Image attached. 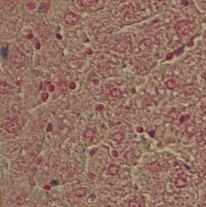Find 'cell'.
<instances>
[{"instance_id": "1", "label": "cell", "mask_w": 206, "mask_h": 207, "mask_svg": "<svg viewBox=\"0 0 206 207\" xmlns=\"http://www.w3.org/2000/svg\"><path fill=\"white\" fill-rule=\"evenodd\" d=\"M191 30L190 23L183 21L178 23L175 26V31L180 37H184L189 34Z\"/></svg>"}, {"instance_id": "2", "label": "cell", "mask_w": 206, "mask_h": 207, "mask_svg": "<svg viewBox=\"0 0 206 207\" xmlns=\"http://www.w3.org/2000/svg\"><path fill=\"white\" fill-rule=\"evenodd\" d=\"M10 60L15 64H24L26 61V55L23 52L16 50L12 53Z\"/></svg>"}, {"instance_id": "3", "label": "cell", "mask_w": 206, "mask_h": 207, "mask_svg": "<svg viewBox=\"0 0 206 207\" xmlns=\"http://www.w3.org/2000/svg\"><path fill=\"white\" fill-rule=\"evenodd\" d=\"M79 16L73 12H69L63 16L64 21L70 26L76 25L79 22Z\"/></svg>"}, {"instance_id": "4", "label": "cell", "mask_w": 206, "mask_h": 207, "mask_svg": "<svg viewBox=\"0 0 206 207\" xmlns=\"http://www.w3.org/2000/svg\"><path fill=\"white\" fill-rule=\"evenodd\" d=\"M114 48L117 52L119 53H124L129 48V44L126 41H120L115 43Z\"/></svg>"}, {"instance_id": "5", "label": "cell", "mask_w": 206, "mask_h": 207, "mask_svg": "<svg viewBox=\"0 0 206 207\" xmlns=\"http://www.w3.org/2000/svg\"><path fill=\"white\" fill-rule=\"evenodd\" d=\"M6 130L10 133H15L19 130V124L13 121H9L6 126Z\"/></svg>"}, {"instance_id": "6", "label": "cell", "mask_w": 206, "mask_h": 207, "mask_svg": "<svg viewBox=\"0 0 206 207\" xmlns=\"http://www.w3.org/2000/svg\"><path fill=\"white\" fill-rule=\"evenodd\" d=\"M175 185L176 188H184L188 185V181L186 179L183 177H178L175 179Z\"/></svg>"}, {"instance_id": "7", "label": "cell", "mask_w": 206, "mask_h": 207, "mask_svg": "<svg viewBox=\"0 0 206 207\" xmlns=\"http://www.w3.org/2000/svg\"><path fill=\"white\" fill-rule=\"evenodd\" d=\"M111 139L117 142V143H122L123 140H124V135L123 134L122 132L121 131H119V132H116L114 134H112L111 136Z\"/></svg>"}, {"instance_id": "8", "label": "cell", "mask_w": 206, "mask_h": 207, "mask_svg": "<svg viewBox=\"0 0 206 207\" xmlns=\"http://www.w3.org/2000/svg\"><path fill=\"white\" fill-rule=\"evenodd\" d=\"M184 92L188 96H192L195 94V87L192 84H186L184 88Z\"/></svg>"}, {"instance_id": "9", "label": "cell", "mask_w": 206, "mask_h": 207, "mask_svg": "<svg viewBox=\"0 0 206 207\" xmlns=\"http://www.w3.org/2000/svg\"><path fill=\"white\" fill-rule=\"evenodd\" d=\"M120 171V167L115 164H112L108 168V173L111 176H116Z\"/></svg>"}, {"instance_id": "10", "label": "cell", "mask_w": 206, "mask_h": 207, "mask_svg": "<svg viewBox=\"0 0 206 207\" xmlns=\"http://www.w3.org/2000/svg\"><path fill=\"white\" fill-rule=\"evenodd\" d=\"M10 85L6 82L3 81L0 84V92L1 94L7 93L10 90Z\"/></svg>"}, {"instance_id": "11", "label": "cell", "mask_w": 206, "mask_h": 207, "mask_svg": "<svg viewBox=\"0 0 206 207\" xmlns=\"http://www.w3.org/2000/svg\"><path fill=\"white\" fill-rule=\"evenodd\" d=\"M149 169L154 172H160L161 171V165L159 162H154L149 165Z\"/></svg>"}, {"instance_id": "12", "label": "cell", "mask_w": 206, "mask_h": 207, "mask_svg": "<svg viewBox=\"0 0 206 207\" xmlns=\"http://www.w3.org/2000/svg\"><path fill=\"white\" fill-rule=\"evenodd\" d=\"M185 131L189 135L192 136V135H193L196 133V128L195 125L189 124L186 126V128H185Z\"/></svg>"}, {"instance_id": "13", "label": "cell", "mask_w": 206, "mask_h": 207, "mask_svg": "<svg viewBox=\"0 0 206 207\" xmlns=\"http://www.w3.org/2000/svg\"><path fill=\"white\" fill-rule=\"evenodd\" d=\"M95 131L91 128L88 129L85 133V138L89 140H92L95 137Z\"/></svg>"}, {"instance_id": "14", "label": "cell", "mask_w": 206, "mask_h": 207, "mask_svg": "<svg viewBox=\"0 0 206 207\" xmlns=\"http://www.w3.org/2000/svg\"><path fill=\"white\" fill-rule=\"evenodd\" d=\"M87 193V191L86 189L83 187H79L78 188L76 191H75V196L79 198H82L83 197H84L86 195Z\"/></svg>"}, {"instance_id": "15", "label": "cell", "mask_w": 206, "mask_h": 207, "mask_svg": "<svg viewBox=\"0 0 206 207\" xmlns=\"http://www.w3.org/2000/svg\"><path fill=\"white\" fill-rule=\"evenodd\" d=\"M110 95L113 98H119L122 95V91L119 89L114 88L111 90Z\"/></svg>"}, {"instance_id": "16", "label": "cell", "mask_w": 206, "mask_h": 207, "mask_svg": "<svg viewBox=\"0 0 206 207\" xmlns=\"http://www.w3.org/2000/svg\"><path fill=\"white\" fill-rule=\"evenodd\" d=\"M58 90L61 93H64L67 91V88H68V84L65 81H61L58 84Z\"/></svg>"}, {"instance_id": "17", "label": "cell", "mask_w": 206, "mask_h": 207, "mask_svg": "<svg viewBox=\"0 0 206 207\" xmlns=\"http://www.w3.org/2000/svg\"><path fill=\"white\" fill-rule=\"evenodd\" d=\"M166 85L168 89H169L170 90H173L176 87V82L174 80H168L166 82Z\"/></svg>"}, {"instance_id": "18", "label": "cell", "mask_w": 206, "mask_h": 207, "mask_svg": "<svg viewBox=\"0 0 206 207\" xmlns=\"http://www.w3.org/2000/svg\"><path fill=\"white\" fill-rule=\"evenodd\" d=\"M137 67L139 70L141 71L142 72L143 71H146L147 70V65L146 63L143 62H138L137 64Z\"/></svg>"}, {"instance_id": "19", "label": "cell", "mask_w": 206, "mask_h": 207, "mask_svg": "<svg viewBox=\"0 0 206 207\" xmlns=\"http://www.w3.org/2000/svg\"><path fill=\"white\" fill-rule=\"evenodd\" d=\"M26 7L27 8V9L29 11H32L34 10L36 7V4L33 1H29L26 3Z\"/></svg>"}, {"instance_id": "20", "label": "cell", "mask_w": 206, "mask_h": 207, "mask_svg": "<svg viewBox=\"0 0 206 207\" xmlns=\"http://www.w3.org/2000/svg\"><path fill=\"white\" fill-rule=\"evenodd\" d=\"M93 0H80V3L82 6L86 8H88L91 6V5L93 4Z\"/></svg>"}, {"instance_id": "21", "label": "cell", "mask_w": 206, "mask_h": 207, "mask_svg": "<svg viewBox=\"0 0 206 207\" xmlns=\"http://www.w3.org/2000/svg\"><path fill=\"white\" fill-rule=\"evenodd\" d=\"M190 118H191V114H190L182 115L181 116H180V118L179 119V121H180V123H183V122L188 121L189 119H190Z\"/></svg>"}, {"instance_id": "22", "label": "cell", "mask_w": 206, "mask_h": 207, "mask_svg": "<svg viewBox=\"0 0 206 207\" xmlns=\"http://www.w3.org/2000/svg\"><path fill=\"white\" fill-rule=\"evenodd\" d=\"M126 158L127 160H129V161H132L133 160L135 159V154L133 151H128L126 155Z\"/></svg>"}, {"instance_id": "23", "label": "cell", "mask_w": 206, "mask_h": 207, "mask_svg": "<svg viewBox=\"0 0 206 207\" xmlns=\"http://www.w3.org/2000/svg\"><path fill=\"white\" fill-rule=\"evenodd\" d=\"M128 207H141V203L137 200H133L129 204Z\"/></svg>"}, {"instance_id": "24", "label": "cell", "mask_w": 206, "mask_h": 207, "mask_svg": "<svg viewBox=\"0 0 206 207\" xmlns=\"http://www.w3.org/2000/svg\"><path fill=\"white\" fill-rule=\"evenodd\" d=\"M178 112H176V110H172L169 113V116L173 119V120H176L177 119L178 117Z\"/></svg>"}, {"instance_id": "25", "label": "cell", "mask_w": 206, "mask_h": 207, "mask_svg": "<svg viewBox=\"0 0 206 207\" xmlns=\"http://www.w3.org/2000/svg\"><path fill=\"white\" fill-rule=\"evenodd\" d=\"M111 90L110 89V88L108 86H105L103 87V90H102V92L104 95H110L111 93Z\"/></svg>"}, {"instance_id": "26", "label": "cell", "mask_w": 206, "mask_h": 207, "mask_svg": "<svg viewBox=\"0 0 206 207\" xmlns=\"http://www.w3.org/2000/svg\"><path fill=\"white\" fill-rule=\"evenodd\" d=\"M49 7H50V6H49V4H48L47 3L41 4V8L42 9V11H44L45 12H47L48 10L49 9Z\"/></svg>"}, {"instance_id": "27", "label": "cell", "mask_w": 206, "mask_h": 207, "mask_svg": "<svg viewBox=\"0 0 206 207\" xmlns=\"http://www.w3.org/2000/svg\"><path fill=\"white\" fill-rule=\"evenodd\" d=\"M41 98H42V101H43L44 102H46V101H47V100L48 99L49 95H48V93L44 92V93H42V94H41Z\"/></svg>"}, {"instance_id": "28", "label": "cell", "mask_w": 206, "mask_h": 207, "mask_svg": "<svg viewBox=\"0 0 206 207\" xmlns=\"http://www.w3.org/2000/svg\"><path fill=\"white\" fill-rule=\"evenodd\" d=\"M143 44L145 47H149L152 44V41L149 39H146L143 41Z\"/></svg>"}, {"instance_id": "29", "label": "cell", "mask_w": 206, "mask_h": 207, "mask_svg": "<svg viewBox=\"0 0 206 207\" xmlns=\"http://www.w3.org/2000/svg\"><path fill=\"white\" fill-rule=\"evenodd\" d=\"M104 108H105V107H104L103 105H102V104H99V105H98V106L96 107V108H95V110L98 112H102V111L104 109Z\"/></svg>"}, {"instance_id": "30", "label": "cell", "mask_w": 206, "mask_h": 207, "mask_svg": "<svg viewBox=\"0 0 206 207\" xmlns=\"http://www.w3.org/2000/svg\"><path fill=\"white\" fill-rule=\"evenodd\" d=\"M48 90L50 92H53L55 90V86L53 84H50L48 87Z\"/></svg>"}, {"instance_id": "31", "label": "cell", "mask_w": 206, "mask_h": 207, "mask_svg": "<svg viewBox=\"0 0 206 207\" xmlns=\"http://www.w3.org/2000/svg\"><path fill=\"white\" fill-rule=\"evenodd\" d=\"M173 57H174V53H169L166 55V60L169 61V60H172L173 58Z\"/></svg>"}, {"instance_id": "32", "label": "cell", "mask_w": 206, "mask_h": 207, "mask_svg": "<svg viewBox=\"0 0 206 207\" xmlns=\"http://www.w3.org/2000/svg\"><path fill=\"white\" fill-rule=\"evenodd\" d=\"M76 84L74 82H71L70 84H69V88L71 90H75L76 89Z\"/></svg>"}, {"instance_id": "33", "label": "cell", "mask_w": 206, "mask_h": 207, "mask_svg": "<svg viewBox=\"0 0 206 207\" xmlns=\"http://www.w3.org/2000/svg\"><path fill=\"white\" fill-rule=\"evenodd\" d=\"M111 155L114 158H117L119 155V153H118V151L115 150H113L112 151H111Z\"/></svg>"}, {"instance_id": "34", "label": "cell", "mask_w": 206, "mask_h": 207, "mask_svg": "<svg viewBox=\"0 0 206 207\" xmlns=\"http://www.w3.org/2000/svg\"><path fill=\"white\" fill-rule=\"evenodd\" d=\"M42 160H43V157H42V156H40V157H39V158L36 159V165H40V164H41Z\"/></svg>"}, {"instance_id": "35", "label": "cell", "mask_w": 206, "mask_h": 207, "mask_svg": "<svg viewBox=\"0 0 206 207\" xmlns=\"http://www.w3.org/2000/svg\"><path fill=\"white\" fill-rule=\"evenodd\" d=\"M2 1L7 4H12L14 3V2L15 1V0H2Z\"/></svg>"}, {"instance_id": "36", "label": "cell", "mask_w": 206, "mask_h": 207, "mask_svg": "<svg viewBox=\"0 0 206 207\" xmlns=\"http://www.w3.org/2000/svg\"><path fill=\"white\" fill-rule=\"evenodd\" d=\"M149 135H150L152 138H155V135H156V130H152V131H149Z\"/></svg>"}, {"instance_id": "37", "label": "cell", "mask_w": 206, "mask_h": 207, "mask_svg": "<svg viewBox=\"0 0 206 207\" xmlns=\"http://www.w3.org/2000/svg\"><path fill=\"white\" fill-rule=\"evenodd\" d=\"M136 130H137V132L139 133H142L144 132V128L142 127H138L137 128Z\"/></svg>"}, {"instance_id": "38", "label": "cell", "mask_w": 206, "mask_h": 207, "mask_svg": "<svg viewBox=\"0 0 206 207\" xmlns=\"http://www.w3.org/2000/svg\"><path fill=\"white\" fill-rule=\"evenodd\" d=\"M86 53H87L88 55H91L93 54V50H92L91 48H88L87 49V50H86Z\"/></svg>"}, {"instance_id": "39", "label": "cell", "mask_w": 206, "mask_h": 207, "mask_svg": "<svg viewBox=\"0 0 206 207\" xmlns=\"http://www.w3.org/2000/svg\"><path fill=\"white\" fill-rule=\"evenodd\" d=\"M93 83L94 85L97 86L100 84V81H99V80H98V79H95V80H93Z\"/></svg>"}, {"instance_id": "40", "label": "cell", "mask_w": 206, "mask_h": 207, "mask_svg": "<svg viewBox=\"0 0 206 207\" xmlns=\"http://www.w3.org/2000/svg\"><path fill=\"white\" fill-rule=\"evenodd\" d=\"M51 186L50 185H45L44 186V189L45 190H47V191H50V190H51Z\"/></svg>"}, {"instance_id": "41", "label": "cell", "mask_w": 206, "mask_h": 207, "mask_svg": "<svg viewBox=\"0 0 206 207\" xmlns=\"http://www.w3.org/2000/svg\"><path fill=\"white\" fill-rule=\"evenodd\" d=\"M202 140L203 142L206 143V132H204L202 135Z\"/></svg>"}, {"instance_id": "42", "label": "cell", "mask_w": 206, "mask_h": 207, "mask_svg": "<svg viewBox=\"0 0 206 207\" xmlns=\"http://www.w3.org/2000/svg\"><path fill=\"white\" fill-rule=\"evenodd\" d=\"M51 130H52V124L51 123H49L47 128V131H50Z\"/></svg>"}, {"instance_id": "43", "label": "cell", "mask_w": 206, "mask_h": 207, "mask_svg": "<svg viewBox=\"0 0 206 207\" xmlns=\"http://www.w3.org/2000/svg\"><path fill=\"white\" fill-rule=\"evenodd\" d=\"M88 177L89 178H90L92 180H94L95 178V176L94 175V174H92V173H90L89 175H88Z\"/></svg>"}, {"instance_id": "44", "label": "cell", "mask_w": 206, "mask_h": 207, "mask_svg": "<svg viewBox=\"0 0 206 207\" xmlns=\"http://www.w3.org/2000/svg\"><path fill=\"white\" fill-rule=\"evenodd\" d=\"M36 48H37V49H40V48H41V44H39V42H38L36 44Z\"/></svg>"}, {"instance_id": "45", "label": "cell", "mask_w": 206, "mask_h": 207, "mask_svg": "<svg viewBox=\"0 0 206 207\" xmlns=\"http://www.w3.org/2000/svg\"><path fill=\"white\" fill-rule=\"evenodd\" d=\"M33 34H32V33L29 34V35H27V38H28L29 39H31L33 38Z\"/></svg>"}, {"instance_id": "46", "label": "cell", "mask_w": 206, "mask_h": 207, "mask_svg": "<svg viewBox=\"0 0 206 207\" xmlns=\"http://www.w3.org/2000/svg\"><path fill=\"white\" fill-rule=\"evenodd\" d=\"M203 112H204V113H205L206 114V106L203 109Z\"/></svg>"}, {"instance_id": "47", "label": "cell", "mask_w": 206, "mask_h": 207, "mask_svg": "<svg viewBox=\"0 0 206 207\" xmlns=\"http://www.w3.org/2000/svg\"><path fill=\"white\" fill-rule=\"evenodd\" d=\"M42 88V83H41L40 86H39V90H41Z\"/></svg>"}, {"instance_id": "48", "label": "cell", "mask_w": 206, "mask_h": 207, "mask_svg": "<svg viewBox=\"0 0 206 207\" xmlns=\"http://www.w3.org/2000/svg\"><path fill=\"white\" fill-rule=\"evenodd\" d=\"M204 78L206 80V71L204 72Z\"/></svg>"}, {"instance_id": "49", "label": "cell", "mask_w": 206, "mask_h": 207, "mask_svg": "<svg viewBox=\"0 0 206 207\" xmlns=\"http://www.w3.org/2000/svg\"><path fill=\"white\" fill-rule=\"evenodd\" d=\"M107 207H111V206H110V205H108V206H107Z\"/></svg>"}, {"instance_id": "50", "label": "cell", "mask_w": 206, "mask_h": 207, "mask_svg": "<svg viewBox=\"0 0 206 207\" xmlns=\"http://www.w3.org/2000/svg\"><path fill=\"white\" fill-rule=\"evenodd\" d=\"M95 1H98V0H95Z\"/></svg>"}]
</instances>
